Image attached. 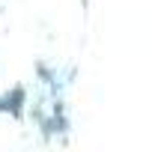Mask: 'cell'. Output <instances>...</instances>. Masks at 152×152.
<instances>
[{
  "label": "cell",
  "mask_w": 152,
  "mask_h": 152,
  "mask_svg": "<svg viewBox=\"0 0 152 152\" xmlns=\"http://www.w3.org/2000/svg\"><path fill=\"white\" fill-rule=\"evenodd\" d=\"M12 96H15V87H12V84L3 78V75H0V104H6Z\"/></svg>",
  "instance_id": "cell-1"
}]
</instances>
